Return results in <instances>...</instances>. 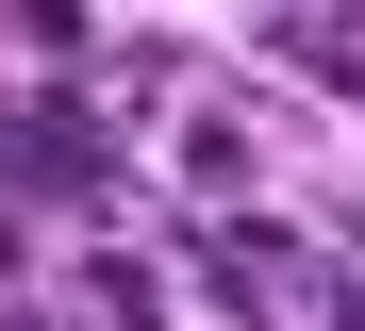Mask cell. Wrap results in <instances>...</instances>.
I'll return each instance as SVG.
<instances>
[{
	"mask_svg": "<svg viewBox=\"0 0 365 331\" xmlns=\"http://www.w3.org/2000/svg\"><path fill=\"white\" fill-rule=\"evenodd\" d=\"M0 166H17V182H50V199H100V116H0Z\"/></svg>",
	"mask_w": 365,
	"mask_h": 331,
	"instance_id": "cell-1",
	"label": "cell"
}]
</instances>
